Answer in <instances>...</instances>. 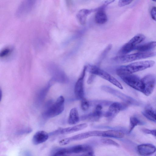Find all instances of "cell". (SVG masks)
Returning a JSON list of instances; mask_svg holds the SVG:
<instances>
[{
    "instance_id": "obj_21",
    "label": "cell",
    "mask_w": 156,
    "mask_h": 156,
    "mask_svg": "<svg viewBox=\"0 0 156 156\" xmlns=\"http://www.w3.org/2000/svg\"><path fill=\"white\" fill-rule=\"evenodd\" d=\"M102 108L101 105H97L93 112L88 115L87 118L89 120L91 121H96L99 119L102 115Z\"/></svg>"
},
{
    "instance_id": "obj_8",
    "label": "cell",
    "mask_w": 156,
    "mask_h": 156,
    "mask_svg": "<svg viewBox=\"0 0 156 156\" xmlns=\"http://www.w3.org/2000/svg\"><path fill=\"white\" fill-rule=\"evenodd\" d=\"M37 0H23L16 12V15L22 17L29 13L33 9Z\"/></svg>"
},
{
    "instance_id": "obj_33",
    "label": "cell",
    "mask_w": 156,
    "mask_h": 156,
    "mask_svg": "<svg viewBox=\"0 0 156 156\" xmlns=\"http://www.w3.org/2000/svg\"><path fill=\"white\" fill-rule=\"evenodd\" d=\"M115 0H103L102 2V5L105 7L108 5L114 2Z\"/></svg>"
},
{
    "instance_id": "obj_26",
    "label": "cell",
    "mask_w": 156,
    "mask_h": 156,
    "mask_svg": "<svg viewBox=\"0 0 156 156\" xmlns=\"http://www.w3.org/2000/svg\"><path fill=\"white\" fill-rule=\"evenodd\" d=\"M81 107L82 109L84 111H87L89 107V104L88 101L84 98L81 100Z\"/></svg>"
},
{
    "instance_id": "obj_37",
    "label": "cell",
    "mask_w": 156,
    "mask_h": 156,
    "mask_svg": "<svg viewBox=\"0 0 156 156\" xmlns=\"http://www.w3.org/2000/svg\"></svg>"
},
{
    "instance_id": "obj_20",
    "label": "cell",
    "mask_w": 156,
    "mask_h": 156,
    "mask_svg": "<svg viewBox=\"0 0 156 156\" xmlns=\"http://www.w3.org/2000/svg\"><path fill=\"white\" fill-rule=\"evenodd\" d=\"M124 135V133L121 131L108 130L102 131V136L120 138L123 137Z\"/></svg>"
},
{
    "instance_id": "obj_30",
    "label": "cell",
    "mask_w": 156,
    "mask_h": 156,
    "mask_svg": "<svg viewBox=\"0 0 156 156\" xmlns=\"http://www.w3.org/2000/svg\"><path fill=\"white\" fill-rule=\"evenodd\" d=\"M10 49L9 48H5L0 53V57H4L6 56L10 53Z\"/></svg>"
},
{
    "instance_id": "obj_7",
    "label": "cell",
    "mask_w": 156,
    "mask_h": 156,
    "mask_svg": "<svg viewBox=\"0 0 156 156\" xmlns=\"http://www.w3.org/2000/svg\"><path fill=\"white\" fill-rule=\"evenodd\" d=\"M102 131L94 130L83 133L73 136L66 138L61 140L59 142L60 145H67L72 141L79 140L91 136H102Z\"/></svg>"
},
{
    "instance_id": "obj_9",
    "label": "cell",
    "mask_w": 156,
    "mask_h": 156,
    "mask_svg": "<svg viewBox=\"0 0 156 156\" xmlns=\"http://www.w3.org/2000/svg\"><path fill=\"white\" fill-rule=\"evenodd\" d=\"M87 69V66H85L80 76L77 80L75 84L74 94L76 97L79 99L82 100L84 98V79Z\"/></svg>"
},
{
    "instance_id": "obj_5",
    "label": "cell",
    "mask_w": 156,
    "mask_h": 156,
    "mask_svg": "<svg viewBox=\"0 0 156 156\" xmlns=\"http://www.w3.org/2000/svg\"><path fill=\"white\" fill-rule=\"evenodd\" d=\"M145 38V36L144 34H137L123 46L118 54L120 55H126L135 50L137 45L143 41Z\"/></svg>"
},
{
    "instance_id": "obj_6",
    "label": "cell",
    "mask_w": 156,
    "mask_h": 156,
    "mask_svg": "<svg viewBox=\"0 0 156 156\" xmlns=\"http://www.w3.org/2000/svg\"><path fill=\"white\" fill-rule=\"evenodd\" d=\"M127 85L143 93L144 87L141 79L132 74H124L119 76Z\"/></svg>"
},
{
    "instance_id": "obj_10",
    "label": "cell",
    "mask_w": 156,
    "mask_h": 156,
    "mask_svg": "<svg viewBox=\"0 0 156 156\" xmlns=\"http://www.w3.org/2000/svg\"><path fill=\"white\" fill-rule=\"evenodd\" d=\"M144 86L143 94L146 96H149L152 93L155 83L154 77L151 75H148L141 79Z\"/></svg>"
},
{
    "instance_id": "obj_16",
    "label": "cell",
    "mask_w": 156,
    "mask_h": 156,
    "mask_svg": "<svg viewBox=\"0 0 156 156\" xmlns=\"http://www.w3.org/2000/svg\"><path fill=\"white\" fill-rule=\"evenodd\" d=\"M49 137V134L44 130L37 132L34 135L32 142L34 145H38L46 141Z\"/></svg>"
},
{
    "instance_id": "obj_28",
    "label": "cell",
    "mask_w": 156,
    "mask_h": 156,
    "mask_svg": "<svg viewBox=\"0 0 156 156\" xmlns=\"http://www.w3.org/2000/svg\"><path fill=\"white\" fill-rule=\"evenodd\" d=\"M112 48V45L111 44L109 45L105 48V49L103 51V52L102 53L101 55V59H102L105 56L109 51H110V49Z\"/></svg>"
},
{
    "instance_id": "obj_27",
    "label": "cell",
    "mask_w": 156,
    "mask_h": 156,
    "mask_svg": "<svg viewBox=\"0 0 156 156\" xmlns=\"http://www.w3.org/2000/svg\"><path fill=\"white\" fill-rule=\"evenodd\" d=\"M133 0H119L118 5L120 7H122L130 4Z\"/></svg>"
},
{
    "instance_id": "obj_13",
    "label": "cell",
    "mask_w": 156,
    "mask_h": 156,
    "mask_svg": "<svg viewBox=\"0 0 156 156\" xmlns=\"http://www.w3.org/2000/svg\"><path fill=\"white\" fill-rule=\"evenodd\" d=\"M70 154L85 153L86 155H92L93 152L91 147L86 145H79L68 148Z\"/></svg>"
},
{
    "instance_id": "obj_4",
    "label": "cell",
    "mask_w": 156,
    "mask_h": 156,
    "mask_svg": "<svg viewBox=\"0 0 156 156\" xmlns=\"http://www.w3.org/2000/svg\"><path fill=\"white\" fill-rule=\"evenodd\" d=\"M88 71L91 74L98 76L108 81L119 88L122 89L123 87L119 82L111 75L101 69L98 66L89 65L87 67Z\"/></svg>"
},
{
    "instance_id": "obj_18",
    "label": "cell",
    "mask_w": 156,
    "mask_h": 156,
    "mask_svg": "<svg viewBox=\"0 0 156 156\" xmlns=\"http://www.w3.org/2000/svg\"><path fill=\"white\" fill-rule=\"evenodd\" d=\"M94 11V10L83 9L80 10L76 14L77 19L81 25L85 24L87 16Z\"/></svg>"
},
{
    "instance_id": "obj_3",
    "label": "cell",
    "mask_w": 156,
    "mask_h": 156,
    "mask_svg": "<svg viewBox=\"0 0 156 156\" xmlns=\"http://www.w3.org/2000/svg\"><path fill=\"white\" fill-rule=\"evenodd\" d=\"M156 55L155 52H140L129 55H120L112 58V60L116 63H125Z\"/></svg>"
},
{
    "instance_id": "obj_32",
    "label": "cell",
    "mask_w": 156,
    "mask_h": 156,
    "mask_svg": "<svg viewBox=\"0 0 156 156\" xmlns=\"http://www.w3.org/2000/svg\"><path fill=\"white\" fill-rule=\"evenodd\" d=\"M32 131V129L30 128H26L18 132V134L19 135L24 134L30 133V132H31Z\"/></svg>"
},
{
    "instance_id": "obj_23",
    "label": "cell",
    "mask_w": 156,
    "mask_h": 156,
    "mask_svg": "<svg viewBox=\"0 0 156 156\" xmlns=\"http://www.w3.org/2000/svg\"><path fill=\"white\" fill-rule=\"evenodd\" d=\"M144 122L141 121L136 117L132 116L130 118L129 124L128 129V133H130L134 127L137 125H142Z\"/></svg>"
},
{
    "instance_id": "obj_35",
    "label": "cell",
    "mask_w": 156,
    "mask_h": 156,
    "mask_svg": "<svg viewBox=\"0 0 156 156\" xmlns=\"http://www.w3.org/2000/svg\"><path fill=\"white\" fill-rule=\"evenodd\" d=\"M67 5L68 6H70L72 4V0H66Z\"/></svg>"
},
{
    "instance_id": "obj_29",
    "label": "cell",
    "mask_w": 156,
    "mask_h": 156,
    "mask_svg": "<svg viewBox=\"0 0 156 156\" xmlns=\"http://www.w3.org/2000/svg\"><path fill=\"white\" fill-rule=\"evenodd\" d=\"M151 16L152 19L156 22V7H153L151 11Z\"/></svg>"
},
{
    "instance_id": "obj_2",
    "label": "cell",
    "mask_w": 156,
    "mask_h": 156,
    "mask_svg": "<svg viewBox=\"0 0 156 156\" xmlns=\"http://www.w3.org/2000/svg\"><path fill=\"white\" fill-rule=\"evenodd\" d=\"M155 62L152 60H146L131 63L118 67L116 73L119 76L124 74H132L153 66Z\"/></svg>"
},
{
    "instance_id": "obj_31",
    "label": "cell",
    "mask_w": 156,
    "mask_h": 156,
    "mask_svg": "<svg viewBox=\"0 0 156 156\" xmlns=\"http://www.w3.org/2000/svg\"><path fill=\"white\" fill-rule=\"evenodd\" d=\"M142 131L145 133L151 134L156 137V129L150 130L147 129H143Z\"/></svg>"
},
{
    "instance_id": "obj_1",
    "label": "cell",
    "mask_w": 156,
    "mask_h": 156,
    "mask_svg": "<svg viewBox=\"0 0 156 156\" xmlns=\"http://www.w3.org/2000/svg\"><path fill=\"white\" fill-rule=\"evenodd\" d=\"M65 99L62 96L58 97L56 101H48L46 104L42 113L43 117L48 119L55 117L61 114L64 109Z\"/></svg>"
},
{
    "instance_id": "obj_24",
    "label": "cell",
    "mask_w": 156,
    "mask_h": 156,
    "mask_svg": "<svg viewBox=\"0 0 156 156\" xmlns=\"http://www.w3.org/2000/svg\"><path fill=\"white\" fill-rule=\"evenodd\" d=\"M68 148H62L57 149L52 154V156H63L70 154Z\"/></svg>"
},
{
    "instance_id": "obj_25",
    "label": "cell",
    "mask_w": 156,
    "mask_h": 156,
    "mask_svg": "<svg viewBox=\"0 0 156 156\" xmlns=\"http://www.w3.org/2000/svg\"><path fill=\"white\" fill-rule=\"evenodd\" d=\"M102 143L107 145H112L115 146H119V144L115 141L110 139H103L101 140Z\"/></svg>"
},
{
    "instance_id": "obj_15",
    "label": "cell",
    "mask_w": 156,
    "mask_h": 156,
    "mask_svg": "<svg viewBox=\"0 0 156 156\" xmlns=\"http://www.w3.org/2000/svg\"><path fill=\"white\" fill-rule=\"evenodd\" d=\"M105 7L102 5L100 7L94 9L96 11L95 16V20L96 23L99 24H102L106 23L108 20L106 14L104 11Z\"/></svg>"
},
{
    "instance_id": "obj_36",
    "label": "cell",
    "mask_w": 156,
    "mask_h": 156,
    "mask_svg": "<svg viewBox=\"0 0 156 156\" xmlns=\"http://www.w3.org/2000/svg\"><path fill=\"white\" fill-rule=\"evenodd\" d=\"M152 1L154 2H156V0H152Z\"/></svg>"
},
{
    "instance_id": "obj_14",
    "label": "cell",
    "mask_w": 156,
    "mask_h": 156,
    "mask_svg": "<svg viewBox=\"0 0 156 156\" xmlns=\"http://www.w3.org/2000/svg\"><path fill=\"white\" fill-rule=\"evenodd\" d=\"M137 150L140 155L147 156L154 153L156 151V148L151 144H143L138 146Z\"/></svg>"
},
{
    "instance_id": "obj_19",
    "label": "cell",
    "mask_w": 156,
    "mask_h": 156,
    "mask_svg": "<svg viewBox=\"0 0 156 156\" xmlns=\"http://www.w3.org/2000/svg\"><path fill=\"white\" fill-rule=\"evenodd\" d=\"M79 120V116L77 109L74 108L70 111L69 116L68 122L70 125L75 124L77 123Z\"/></svg>"
},
{
    "instance_id": "obj_12",
    "label": "cell",
    "mask_w": 156,
    "mask_h": 156,
    "mask_svg": "<svg viewBox=\"0 0 156 156\" xmlns=\"http://www.w3.org/2000/svg\"><path fill=\"white\" fill-rule=\"evenodd\" d=\"M129 105L126 102L113 103L109 106L108 111L105 115V116L109 118L113 117L121 110L126 108Z\"/></svg>"
},
{
    "instance_id": "obj_22",
    "label": "cell",
    "mask_w": 156,
    "mask_h": 156,
    "mask_svg": "<svg viewBox=\"0 0 156 156\" xmlns=\"http://www.w3.org/2000/svg\"><path fill=\"white\" fill-rule=\"evenodd\" d=\"M156 47V41L147 43L137 46L135 50L141 52H144L152 49Z\"/></svg>"
},
{
    "instance_id": "obj_11",
    "label": "cell",
    "mask_w": 156,
    "mask_h": 156,
    "mask_svg": "<svg viewBox=\"0 0 156 156\" xmlns=\"http://www.w3.org/2000/svg\"><path fill=\"white\" fill-rule=\"evenodd\" d=\"M87 126V124L86 123H83L72 127L59 129L50 133L49 134L50 136H52L69 134L83 130L86 128Z\"/></svg>"
},
{
    "instance_id": "obj_34",
    "label": "cell",
    "mask_w": 156,
    "mask_h": 156,
    "mask_svg": "<svg viewBox=\"0 0 156 156\" xmlns=\"http://www.w3.org/2000/svg\"><path fill=\"white\" fill-rule=\"evenodd\" d=\"M95 75L91 74L90 76H89L87 81L88 84H90L93 81Z\"/></svg>"
},
{
    "instance_id": "obj_17",
    "label": "cell",
    "mask_w": 156,
    "mask_h": 156,
    "mask_svg": "<svg viewBox=\"0 0 156 156\" xmlns=\"http://www.w3.org/2000/svg\"><path fill=\"white\" fill-rule=\"evenodd\" d=\"M143 115L148 119L156 122V108L153 105H147L142 112Z\"/></svg>"
}]
</instances>
